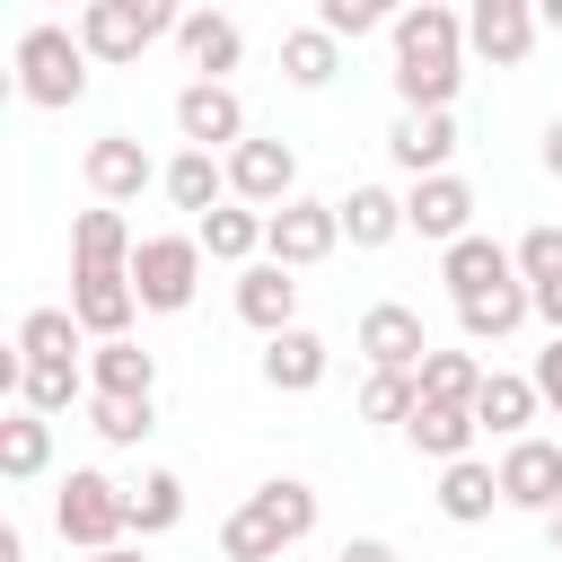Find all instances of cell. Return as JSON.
I'll use <instances>...</instances> for the list:
<instances>
[{
  "label": "cell",
  "mask_w": 562,
  "mask_h": 562,
  "mask_svg": "<svg viewBox=\"0 0 562 562\" xmlns=\"http://www.w3.org/2000/svg\"><path fill=\"white\" fill-rule=\"evenodd\" d=\"M307 536H316V483L272 474V483H255V492L228 509L220 553H228V562H281V553H290V544H307Z\"/></svg>",
  "instance_id": "obj_1"
},
{
  "label": "cell",
  "mask_w": 562,
  "mask_h": 562,
  "mask_svg": "<svg viewBox=\"0 0 562 562\" xmlns=\"http://www.w3.org/2000/svg\"><path fill=\"white\" fill-rule=\"evenodd\" d=\"M53 527H61V544H79L88 562L114 553V544L132 536V483H114V474H97V465H70L61 492H53Z\"/></svg>",
  "instance_id": "obj_2"
},
{
  "label": "cell",
  "mask_w": 562,
  "mask_h": 562,
  "mask_svg": "<svg viewBox=\"0 0 562 562\" xmlns=\"http://www.w3.org/2000/svg\"><path fill=\"white\" fill-rule=\"evenodd\" d=\"M18 97L26 105H44V114H61V105H79L88 97V44H79V26H26L18 35Z\"/></svg>",
  "instance_id": "obj_3"
},
{
  "label": "cell",
  "mask_w": 562,
  "mask_h": 562,
  "mask_svg": "<svg viewBox=\"0 0 562 562\" xmlns=\"http://www.w3.org/2000/svg\"><path fill=\"white\" fill-rule=\"evenodd\" d=\"M184 18L167 9V0H88L79 9V44H88V61H140L158 35H176Z\"/></svg>",
  "instance_id": "obj_4"
},
{
  "label": "cell",
  "mask_w": 562,
  "mask_h": 562,
  "mask_svg": "<svg viewBox=\"0 0 562 562\" xmlns=\"http://www.w3.org/2000/svg\"><path fill=\"white\" fill-rule=\"evenodd\" d=\"M342 246V211L334 202H281L272 220H263V263H281V272H307V263H325Z\"/></svg>",
  "instance_id": "obj_5"
},
{
  "label": "cell",
  "mask_w": 562,
  "mask_h": 562,
  "mask_svg": "<svg viewBox=\"0 0 562 562\" xmlns=\"http://www.w3.org/2000/svg\"><path fill=\"white\" fill-rule=\"evenodd\" d=\"M132 290H140V307H158V316L193 307V290H202V237H140Z\"/></svg>",
  "instance_id": "obj_6"
},
{
  "label": "cell",
  "mask_w": 562,
  "mask_h": 562,
  "mask_svg": "<svg viewBox=\"0 0 562 562\" xmlns=\"http://www.w3.org/2000/svg\"><path fill=\"white\" fill-rule=\"evenodd\" d=\"M228 202H246V211H281V202H299V149L290 140H237L228 149Z\"/></svg>",
  "instance_id": "obj_7"
},
{
  "label": "cell",
  "mask_w": 562,
  "mask_h": 562,
  "mask_svg": "<svg viewBox=\"0 0 562 562\" xmlns=\"http://www.w3.org/2000/svg\"><path fill=\"white\" fill-rule=\"evenodd\" d=\"M79 176H88V193H97L105 211H123V202H140L149 184H167V167H149V149H140L132 132H105V140H88Z\"/></svg>",
  "instance_id": "obj_8"
},
{
  "label": "cell",
  "mask_w": 562,
  "mask_h": 562,
  "mask_svg": "<svg viewBox=\"0 0 562 562\" xmlns=\"http://www.w3.org/2000/svg\"><path fill=\"white\" fill-rule=\"evenodd\" d=\"M501 501L553 518V509H562V439H536V430H527L518 448H501Z\"/></svg>",
  "instance_id": "obj_9"
},
{
  "label": "cell",
  "mask_w": 562,
  "mask_h": 562,
  "mask_svg": "<svg viewBox=\"0 0 562 562\" xmlns=\"http://www.w3.org/2000/svg\"><path fill=\"white\" fill-rule=\"evenodd\" d=\"M351 342L369 351V369H395V378H422V360H430V334H422V316L404 299H378Z\"/></svg>",
  "instance_id": "obj_10"
},
{
  "label": "cell",
  "mask_w": 562,
  "mask_h": 562,
  "mask_svg": "<svg viewBox=\"0 0 562 562\" xmlns=\"http://www.w3.org/2000/svg\"><path fill=\"white\" fill-rule=\"evenodd\" d=\"M176 132H184V149H237L246 140V105H237V88H220V79H193L184 97H176Z\"/></svg>",
  "instance_id": "obj_11"
},
{
  "label": "cell",
  "mask_w": 562,
  "mask_h": 562,
  "mask_svg": "<svg viewBox=\"0 0 562 562\" xmlns=\"http://www.w3.org/2000/svg\"><path fill=\"white\" fill-rule=\"evenodd\" d=\"M404 228L430 237V246L474 237V184H465V176H422V184L404 193Z\"/></svg>",
  "instance_id": "obj_12"
},
{
  "label": "cell",
  "mask_w": 562,
  "mask_h": 562,
  "mask_svg": "<svg viewBox=\"0 0 562 562\" xmlns=\"http://www.w3.org/2000/svg\"><path fill=\"white\" fill-rule=\"evenodd\" d=\"M465 53V18L448 0H413L395 9V61H422V70H448Z\"/></svg>",
  "instance_id": "obj_13"
},
{
  "label": "cell",
  "mask_w": 562,
  "mask_h": 562,
  "mask_svg": "<svg viewBox=\"0 0 562 562\" xmlns=\"http://www.w3.org/2000/svg\"><path fill=\"white\" fill-rule=\"evenodd\" d=\"M70 316H79V334L123 342V334H132V316H140L132 272H70Z\"/></svg>",
  "instance_id": "obj_14"
},
{
  "label": "cell",
  "mask_w": 562,
  "mask_h": 562,
  "mask_svg": "<svg viewBox=\"0 0 562 562\" xmlns=\"http://www.w3.org/2000/svg\"><path fill=\"white\" fill-rule=\"evenodd\" d=\"M465 44H474L492 70H518L527 44H536V9H527V0H474V9H465Z\"/></svg>",
  "instance_id": "obj_15"
},
{
  "label": "cell",
  "mask_w": 562,
  "mask_h": 562,
  "mask_svg": "<svg viewBox=\"0 0 562 562\" xmlns=\"http://www.w3.org/2000/svg\"><path fill=\"white\" fill-rule=\"evenodd\" d=\"M439 281H448V299H492V290L518 281V255H509L501 237H457V246L439 255Z\"/></svg>",
  "instance_id": "obj_16"
},
{
  "label": "cell",
  "mask_w": 562,
  "mask_h": 562,
  "mask_svg": "<svg viewBox=\"0 0 562 562\" xmlns=\"http://www.w3.org/2000/svg\"><path fill=\"white\" fill-rule=\"evenodd\" d=\"M176 44H184V61H193L202 79H220V88H228V70L246 61V26H237L228 9H184Z\"/></svg>",
  "instance_id": "obj_17"
},
{
  "label": "cell",
  "mask_w": 562,
  "mask_h": 562,
  "mask_svg": "<svg viewBox=\"0 0 562 562\" xmlns=\"http://www.w3.org/2000/svg\"><path fill=\"white\" fill-rule=\"evenodd\" d=\"M386 158L422 184V176H457L448 158H457V114H404L395 132H386Z\"/></svg>",
  "instance_id": "obj_18"
},
{
  "label": "cell",
  "mask_w": 562,
  "mask_h": 562,
  "mask_svg": "<svg viewBox=\"0 0 562 562\" xmlns=\"http://www.w3.org/2000/svg\"><path fill=\"white\" fill-rule=\"evenodd\" d=\"M237 316H246L263 342L290 334V325H299V281H290L281 263H246V272H237Z\"/></svg>",
  "instance_id": "obj_19"
},
{
  "label": "cell",
  "mask_w": 562,
  "mask_h": 562,
  "mask_svg": "<svg viewBox=\"0 0 562 562\" xmlns=\"http://www.w3.org/2000/svg\"><path fill=\"white\" fill-rule=\"evenodd\" d=\"M492 509H509V501H501V465H483V457L439 465V518H448V527H483Z\"/></svg>",
  "instance_id": "obj_20"
},
{
  "label": "cell",
  "mask_w": 562,
  "mask_h": 562,
  "mask_svg": "<svg viewBox=\"0 0 562 562\" xmlns=\"http://www.w3.org/2000/svg\"><path fill=\"white\" fill-rule=\"evenodd\" d=\"M536 413H544V395H536V378H518V369H492V378H483V395H474V422H483L492 439H509V448L527 439V422H536Z\"/></svg>",
  "instance_id": "obj_21"
},
{
  "label": "cell",
  "mask_w": 562,
  "mask_h": 562,
  "mask_svg": "<svg viewBox=\"0 0 562 562\" xmlns=\"http://www.w3.org/2000/svg\"><path fill=\"white\" fill-rule=\"evenodd\" d=\"M334 211H342V237H351L360 255H378V246L404 237V193H386V184H351Z\"/></svg>",
  "instance_id": "obj_22"
},
{
  "label": "cell",
  "mask_w": 562,
  "mask_h": 562,
  "mask_svg": "<svg viewBox=\"0 0 562 562\" xmlns=\"http://www.w3.org/2000/svg\"><path fill=\"white\" fill-rule=\"evenodd\" d=\"M132 255H140V237L123 228V211H79V228H70V263L79 272H132Z\"/></svg>",
  "instance_id": "obj_23"
},
{
  "label": "cell",
  "mask_w": 562,
  "mask_h": 562,
  "mask_svg": "<svg viewBox=\"0 0 562 562\" xmlns=\"http://www.w3.org/2000/svg\"><path fill=\"white\" fill-rule=\"evenodd\" d=\"M167 202L193 211V220H211V211L228 202V158H211V149H176V158H167Z\"/></svg>",
  "instance_id": "obj_24"
},
{
  "label": "cell",
  "mask_w": 562,
  "mask_h": 562,
  "mask_svg": "<svg viewBox=\"0 0 562 562\" xmlns=\"http://www.w3.org/2000/svg\"><path fill=\"white\" fill-rule=\"evenodd\" d=\"M88 386H97V395H140V404H149V395H158V351H140L132 334H123V342H97V351H88Z\"/></svg>",
  "instance_id": "obj_25"
},
{
  "label": "cell",
  "mask_w": 562,
  "mask_h": 562,
  "mask_svg": "<svg viewBox=\"0 0 562 562\" xmlns=\"http://www.w3.org/2000/svg\"><path fill=\"white\" fill-rule=\"evenodd\" d=\"M316 378H325V334L290 325V334L263 342V386H272V395H307Z\"/></svg>",
  "instance_id": "obj_26"
},
{
  "label": "cell",
  "mask_w": 562,
  "mask_h": 562,
  "mask_svg": "<svg viewBox=\"0 0 562 562\" xmlns=\"http://www.w3.org/2000/svg\"><path fill=\"white\" fill-rule=\"evenodd\" d=\"M193 237H202V255H211V263H237V272H246V263L263 255V211H246V202H220L211 220H193Z\"/></svg>",
  "instance_id": "obj_27"
},
{
  "label": "cell",
  "mask_w": 562,
  "mask_h": 562,
  "mask_svg": "<svg viewBox=\"0 0 562 562\" xmlns=\"http://www.w3.org/2000/svg\"><path fill=\"white\" fill-rule=\"evenodd\" d=\"M527 316H536V290H527V281H509V290H492V299H457L465 342H509Z\"/></svg>",
  "instance_id": "obj_28"
},
{
  "label": "cell",
  "mask_w": 562,
  "mask_h": 562,
  "mask_svg": "<svg viewBox=\"0 0 562 562\" xmlns=\"http://www.w3.org/2000/svg\"><path fill=\"white\" fill-rule=\"evenodd\" d=\"M474 430H483V422H474L465 404H422V413L404 422V439H413L422 457H439V465H457V457H474Z\"/></svg>",
  "instance_id": "obj_29"
},
{
  "label": "cell",
  "mask_w": 562,
  "mask_h": 562,
  "mask_svg": "<svg viewBox=\"0 0 562 562\" xmlns=\"http://www.w3.org/2000/svg\"><path fill=\"white\" fill-rule=\"evenodd\" d=\"M79 395H88V369L79 360H26V378H18V404L44 413V422H61Z\"/></svg>",
  "instance_id": "obj_30"
},
{
  "label": "cell",
  "mask_w": 562,
  "mask_h": 562,
  "mask_svg": "<svg viewBox=\"0 0 562 562\" xmlns=\"http://www.w3.org/2000/svg\"><path fill=\"white\" fill-rule=\"evenodd\" d=\"M44 465H53V422L18 404V413L0 422V474H9V483H35Z\"/></svg>",
  "instance_id": "obj_31"
},
{
  "label": "cell",
  "mask_w": 562,
  "mask_h": 562,
  "mask_svg": "<svg viewBox=\"0 0 562 562\" xmlns=\"http://www.w3.org/2000/svg\"><path fill=\"white\" fill-rule=\"evenodd\" d=\"M334 70H342V44H334L325 26H290V35H281V79H290V88H325Z\"/></svg>",
  "instance_id": "obj_32"
},
{
  "label": "cell",
  "mask_w": 562,
  "mask_h": 562,
  "mask_svg": "<svg viewBox=\"0 0 562 562\" xmlns=\"http://www.w3.org/2000/svg\"><path fill=\"white\" fill-rule=\"evenodd\" d=\"M483 378H492V369H483L474 351H430V360H422V404H465V413H474Z\"/></svg>",
  "instance_id": "obj_33"
},
{
  "label": "cell",
  "mask_w": 562,
  "mask_h": 562,
  "mask_svg": "<svg viewBox=\"0 0 562 562\" xmlns=\"http://www.w3.org/2000/svg\"><path fill=\"white\" fill-rule=\"evenodd\" d=\"M88 430H97L105 448H140V439L158 430V413H149L140 395H88Z\"/></svg>",
  "instance_id": "obj_34"
},
{
  "label": "cell",
  "mask_w": 562,
  "mask_h": 562,
  "mask_svg": "<svg viewBox=\"0 0 562 562\" xmlns=\"http://www.w3.org/2000/svg\"><path fill=\"white\" fill-rule=\"evenodd\" d=\"M457 88H465V70H457V61H448V70L395 61V97H404V114H448V105H457Z\"/></svg>",
  "instance_id": "obj_35"
},
{
  "label": "cell",
  "mask_w": 562,
  "mask_h": 562,
  "mask_svg": "<svg viewBox=\"0 0 562 562\" xmlns=\"http://www.w3.org/2000/svg\"><path fill=\"white\" fill-rule=\"evenodd\" d=\"M18 351H26V360H79V316H70V307H26Z\"/></svg>",
  "instance_id": "obj_36"
},
{
  "label": "cell",
  "mask_w": 562,
  "mask_h": 562,
  "mask_svg": "<svg viewBox=\"0 0 562 562\" xmlns=\"http://www.w3.org/2000/svg\"><path fill=\"white\" fill-rule=\"evenodd\" d=\"M413 413H422V378H395V369H369L360 378V422H395L404 430Z\"/></svg>",
  "instance_id": "obj_37"
},
{
  "label": "cell",
  "mask_w": 562,
  "mask_h": 562,
  "mask_svg": "<svg viewBox=\"0 0 562 562\" xmlns=\"http://www.w3.org/2000/svg\"><path fill=\"white\" fill-rule=\"evenodd\" d=\"M184 518V483L176 474H140L132 483V536H167Z\"/></svg>",
  "instance_id": "obj_38"
},
{
  "label": "cell",
  "mask_w": 562,
  "mask_h": 562,
  "mask_svg": "<svg viewBox=\"0 0 562 562\" xmlns=\"http://www.w3.org/2000/svg\"><path fill=\"white\" fill-rule=\"evenodd\" d=\"M316 26H325L334 44H360V35H378V26H395V18H386L378 0H325V9H316Z\"/></svg>",
  "instance_id": "obj_39"
},
{
  "label": "cell",
  "mask_w": 562,
  "mask_h": 562,
  "mask_svg": "<svg viewBox=\"0 0 562 562\" xmlns=\"http://www.w3.org/2000/svg\"><path fill=\"white\" fill-rule=\"evenodd\" d=\"M509 255H518V281H527V290L562 281V228H527V237H518Z\"/></svg>",
  "instance_id": "obj_40"
},
{
  "label": "cell",
  "mask_w": 562,
  "mask_h": 562,
  "mask_svg": "<svg viewBox=\"0 0 562 562\" xmlns=\"http://www.w3.org/2000/svg\"><path fill=\"white\" fill-rule=\"evenodd\" d=\"M527 378H536V395H544V413H562V334H553V342L536 351V369H527Z\"/></svg>",
  "instance_id": "obj_41"
},
{
  "label": "cell",
  "mask_w": 562,
  "mask_h": 562,
  "mask_svg": "<svg viewBox=\"0 0 562 562\" xmlns=\"http://www.w3.org/2000/svg\"><path fill=\"white\" fill-rule=\"evenodd\" d=\"M334 562H404V553H395V544H378V536H351Z\"/></svg>",
  "instance_id": "obj_42"
},
{
  "label": "cell",
  "mask_w": 562,
  "mask_h": 562,
  "mask_svg": "<svg viewBox=\"0 0 562 562\" xmlns=\"http://www.w3.org/2000/svg\"><path fill=\"white\" fill-rule=\"evenodd\" d=\"M536 316H544V325L562 334V281H544V290H536Z\"/></svg>",
  "instance_id": "obj_43"
},
{
  "label": "cell",
  "mask_w": 562,
  "mask_h": 562,
  "mask_svg": "<svg viewBox=\"0 0 562 562\" xmlns=\"http://www.w3.org/2000/svg\"><path fill=\"white\" fill-rule=\"evenodd\" d=\"M544 167H553V176H562V114H553V123H544Z\"/></svg>",
  "instance_id": "obj_44"
},
{
  "label": "cell",
  "mask_w": 562,
  "mask_h": 562,
  "mask_svg": "<svg viewBox=\"0 0 562 562\" xmlns=\"http://www.w3.org/2000/svg\"><path fill=\"white\" fill-rule=\"evenodd\" d=\"M0 562H26V536L18 527H0Z\"/></svg>",
  "instance_id": "obj_45"
},
{
  "label": "cell",
  "mask_w": 562,
  "mask_h": 562,
  "mask_svg": "<svg viewBox=\"0 0 562 562\" xmlns=\"http://www.w3.org/2000/svg\"><path fill=\"white\" fill-rule=\"evenodd\" d=\"M536 26H553V35H562V0H544V9H536Z\"/></svg>",
  "instance_id": "obj_46"
},
{
  "label": "cell",
  "mask_w": 562,
  "mask_h": 562,
  "mask_svg": "<svg viewBox=\"0 0 562 562\" xmlns=\"http://www.w3.org/2000/svg\"><path fill=\"white\" fill-rule=\"evenodd\" d=\"M97 562H140V544H114V553H97Z\"/></svg>",
  "instance_id": "obj_47"
},
{
  "label": "cell",
  "mask_w": 562,
  "mask_h": 562,
  "mask_svg": "<svg viewBox=\"0 0 562 562\" xmlns=\"http://www.w3.org/2000/svg\"><path fill=\"white\" fill-rule=\"evenodd\" d=\"M544 536H553V553H562V509H553V518H544Z\"/></svg>",
  "instance_id": "obj_48"
}]
</instances>
